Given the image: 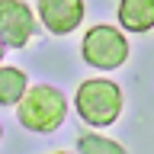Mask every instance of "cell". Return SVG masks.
<instances>
[{
	"instance_id": "8fae6325",
	"label": "cell",
	"mask_w": 154,
	"mask_h": 154,
	"mask_svg": "<svg viewBox=\"0 0 154 154\" xmlns=\"http://www.w3.org/2000/svg\"><path fill=\"white\" fill-rule=\"evenodd\" d=\"M0 135H3V128H0Z\"/></svg>"
},
{
	"instance_id": "3957f363",
	"label": "cell",
	"mask_w": 154,
	"mask_h": 154,
	"mask_svg": "<svg viewBox=\"0 0 154 154\" xmlns=\"http://www.w3.org/2000/svg\"><path fill=\"white\" fill-rule=\"evenodd\" d=\"M80 55H84V61L90 67L116 71V67H122L125 58H128V42H125V35L116 26L100 23V26L87 29L84 45H80Z\"/></svg>"
},
{
	"instance_id": "8992f818",
	"label": "cell",
	"mask_w": 154,
	"mask_h": 154,
	"mask_svg": "<svg viewBox=\"0 0 154 154\" xmlns=\"http://www.w3.org/2000/svg\"><path fill=\"white\" fill-rule=\"evenodd\" d=\"M119 23L128 32L154 29V0H122L119 3Z\"/></svg>"
},
{
	"instance_id": "277c9868",
	"label": "cell",
	"mask_w": 154,
	"mask_h": 154,
	"mask_svg": "<svg viewBox=\"0 0 154 154\" xmlns=\"http://www.w3.org/2000/svg\"><path fill=\"white\" fill-rule=\"evenodd\" d=\"M35 35V13L23 0H0V45L23 48Z\"/></svg>"
},
{
	"instance_id": "30bf717a",
	"label": "cell",
	"mask_w": 154,
	"mask_h": 154,
	"mask_svg": "<svg viewBox=\"0 0 154 154\" xmlns=\"http://www.w3.org/2000/svg\"><path fill=\"white\" fill-rule=\"evenodd\" d=\"M58 154H67V151H58Z\"/></svg>"
},
{
	"instance_id": "5b68a950",
	"label": "cell",
	"mask_w": 154,
	"mask_h": 154,
	"mask_svg": "<svg viewBox=\"0 0 154 154\" xmlns=\"http://www.w3.org/2000/svg\"><path fill=\"white\" fill-rule=\"evenodd\" d=\"M87 7L84 0H38V19L51 35H67L80 26Z\"/></svg>"
},
{
	"instance_id": "7a4b0ae2",
	"label": "cell",
	"mask_w": 154,
	"mask_h": 154,
	"mask_svg": "<svg viewBox=\"0 0 154 154\" xmlns=\"http://www.w3.org/2000/svg\"><path fill=\"white\" fill-rule=\"evenodd\" d=\"M74 109L87 125L106 128L122 112V90H119V84L106 80V77L80 80V87H77V93H74Z\"/></svg>"
},
{
	"instance_id": "6da1fadb",
	"label": "cell",
	"mask_w": 154,
	"mask_h": 154,
	"mask_svg": "<svg viewBox=\"0 0 154 154\" xmlns=\"http://www.w3.org/2000/svg\"><path fill=\"white\" fill-rule=\"evenodd\" d=\"M16 116H19V125L29 128V132H55L58 125L64 122L67 116V100L58 87H48V84H35L29 87L23 100L16 103Z\"/></svg>"
},
{
	"instance_id": "9c48e42d",
	"label": "cell",
	"mask_w": 154,
	"mask_h": 154,
	"mask_svg": "<svg viewBox=\"0 0 154 154\" xmlns=\"http://www.w3.org/2000/svg\"><path fill=\"white\" fill-rule=\"evenodd\" d=\"M0 61H3V45H0Z\"/></svg>"
},
{
	"instance_id": "ba28073f",
	"label": "cell",
	"mask_w": 154,
	"mask_h": 154,
	"mask_svg": "<svg viewBox=\"0 0 154 154\" xmlns=\"http://www.w3.org/2000/svg\"><path fill=\"white\" fill-rule=\"evenodd\" d=\"M77 151L80 154H128L119 141L106 138V135H93V132L77 138Z\"/></svg>"
},
{
	"instance_id": "52a82bcc",
	"label": "cell",
	"mask_w": 154,
	"mask_h": 154,
	"mask_svg": "<svg viewBox=\"0 0 154 154\" xmlns=\"http://www.w3.org/2000/svg\"><path fill=\"white\" fill-rule=\"evenodd\" d=\"M26 90H29V77L19 67L0 64V106H16Z\"/></svg>"
}]
</instances>
